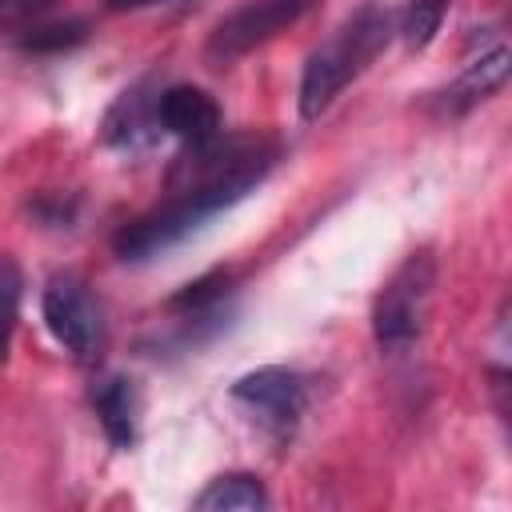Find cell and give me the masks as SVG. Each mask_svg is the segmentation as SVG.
Masks as SVG:
<instances>
[{
  "label": "cell",
  "mask_w": 512,
  "mask_h": 512,
  "mask_svg": "<svg viewBox=\"0 0 512 512\" xmlns=\"http://www.w3.org/2000/svg\"><path fill=\"white\" fill-rule=\"evenodd\" d=\"M20 288H24V276H20L16 260L12 256H0V360L8 356V344H12V332H16Z\"/></svg>",
  "instance_id": "13"
},
{
  "label": "cell",
  "mask_w": 512,
  "mask_h": 512,
  "mask_svg": "<svg viewBox=\"0 0 512 512\" xmlns=\"http://www.w3.org/2000/svg\"><path fill=\"white\" fill-rule=\"evenodd\" d=\"M40 304H44V324L56 336V344L72 360L96 364L100 348H104V312H100L96 296L88 292V284L72 272H60L48 280Z\"/></svg>",
  "instance_id": "4"
},
{
  "label": "cell",
  "mask_w": 512,
  "mask_h": 512,
  "mask_svg": "<svg viewBox=\"0 0 512 512\" xmlns=\"http://www.w3.org/2000/svg\"><path fill=\"white\" fill-rule=\"evenodd\" d=\"M52 0H0V28H20L36 20Z\"/></svg>",
  "instance_id": "15"
},
{
  "label": "cell",
  "mask_w": 512,
  "mask_h": 512,
  "mask_svg": "<svg viewBox=\"0 0 512 512\" xmlns=\"http://www.w3.org/2000/svg\"><path fill=\"white\" fill-rule=\"evenodd\" d=\"M196 512H260L268 508V492L252 472H228L208 480V488L192 500Z\"/></svg>",
  "instance_id": "9"
},
{
  "label": "cell",
  "mask_w": 512,
  "mask_h": 512,
  "mask_svg": "<svg viewBox=\"0 0 512 512\" xmlns=\"http://www.w3.org/2000/svg\"><path fill=\"white\" fill-rule=\"evenodd\" d=\"M276 164V144L268 136H232L188 148L172 172V196L148 216L132 220L116 236L120 260H152L164 248L192 236L204 220L244 200Z\"/></svg>",
  "instance_id": "1"
},
{
  "label": "cell",
  "mask_w": 512,
  "mask_h": 512,
  "mask_svg": "<svg viewBox=\"0 0 512 512\" xmlns=\"http://www.w3.org/2000/svg\"><path fill=\"white\" fill-rule=\"evenodd\" d=\"M504 80H508V52H504V48H492L488 56L472 60V64L460 72V80L452 84V92H448V96L464 108V104H476V100L492 96Z\"/></svg>",
  "instance_id": "10"
},
{
  "label": "cell",
  "mask_w": 512,
  "mask_h": 512,
  "mask_svg": "<svg viewBox=\"0 0 512 512\" xmlns=\"http://www.w3.org/2000/svg\"><path fill=\"white\" fill-rule=\"evenodd\" d=\"M432 288H436V260L432 252H412L376 292L372 304V336L380 348L396 352L408 348L424 324H428V308H432Z\"/></svg>",
  "instance_id": "3"
},
{
  "label": "cell",
  "mask_w": 512,
  "mask_h": 512,
  "mask_svg": "<svg viewBox=\"0 0 512 512\" xmlns=\"http://www.w3.org/2000/svg\"><path fill=\"white\" fill-rule=\"evenodd\" d=\"M84 36H88L84 20H64V24H48V28H28L24 48L28 52H64V48H76Z\"/></svg>",
  "instance_id": "14"
},
{
  "label": "cell",
  "mask_w": 512,
  "mask_h": 512,
  "mask_svg": "<svg viewBox=\"0 0 512 512\" xmlns=\"http://www.w3.org/2000/svg\"><path fill=\"white\" fill-rule=\"evenodd\" d=\"M232 400L244 412H252V420H260L264 432H272L276 440H288L296 432L300 416H304L308 388H304L300 372L280 368V364H268V368L244 372L232 384Z\"/></svg>",
  "instance_id": "5"
},
{
  "label": "cell",
  "mask_w": 512,
  "mask_h": 512,
  "mask_svg": "<svg viewBox=\"0 0 512 512\" xmlns=\"http://www.w3.org/2000/svg\"><path fill=\"white\" fill-rule=\"evenodd\" d=\"M312 4L316 0H256L248 8H236L232 16H224L212 28V36H208V60H216V64L240 60L256 44H264L276 32H284L288 24H296Z\"/></svg>",
  "instance_id": "6"
},
{
  "label": "cell",
  "mask_w": 512,
  "mask_h": 512,
  "mask_svg": "<svg viewBox=\"0 0 512 512\" xmlns=\"http://www.w3.org/2000/svg\"><path fill=\"white\" fill-rule=\"evenodd\" d=\"M92 404H96V416H100V428L108 432V440L116 448H128L136 440V420H140V400H136L132 380L108 376L92 392Z\"/></svg>",
  "instance_id": "8"
},
{
  "label": "cell",
  "mask_w": 512,
  "mask_h": 512,
  "mask_svg": "<svg viewBox=\"0 0 512 512\" xmlns=\"http://www.w3.org/2000/svg\"><path fill=\"white\" fill-rule=\"evenodd\" d=\"M448 4H452V0H408L404 12L396 16V32H400V40H404L408 48H416V52L428 48V44L436 40L444 16H448Z\"/></svg>",
  "instance_id": "11"
},
{
  "label": "cell",
  "mask_w": 512,
  "mask_h": 512,
  "mask_svg": "<svg viewBox=\"0 0 512 512\" xmlns=\"http://www.w3.org/2000/svg\"><path fill=\"white\" fill-rule=\"evenodd\" d=\"M228 284H232V272L212 268L208 276H200V280L184 284V292H176V296H172V308H176V312H188V316L212 312V308L228 296Z\"/></svg>",
  "instance_id": "12"
},
{
  "label": "cell",
  "mask_w": 512,
  "mask_h": 512,
  "mask_svg": "<svg viewBox=\"0 0 512 512\" xmlns=\"http://www.w3.org/2000/svg\"><path fill=\"white\" fill-rule=\"evenodd\" d=\"M392 32H396V16L384 4H364L320 48H312L300 72V116L316 120L384 52Z\"/></svg>",
  "instance_id": "2"
},
{
  "label": "cell",
  "mask_w": 512,
  "mask_h": 512,
  "mask_svg": "<svg viewBox=\"0 0 512 512\" xmlns=\"http://www.w3.org/2000/svg\"><path fill=\"white\" fill-rule=\"evenodd\" d=\"M156 120L168 136L196 148L220 136V108L216 100L196 84H172L156 96Z\"/></svg>",
  "instance_id": "7"
},
{
  "label": "cell",
  "mask_w": 512,
  "mask_h": 512,
  "mask_svg": "<svg viewBox=\"0 0 512 512\" xmlns=\"http://www.w3.org/2000/svg\"><path fill=\"white\" fill-rule=\"evenodd\" d=\"M152 4H160V0H108V8H116V12H132V8H152Z\"/></svg>",
  "instance_id": "16"
}]
</instances>
